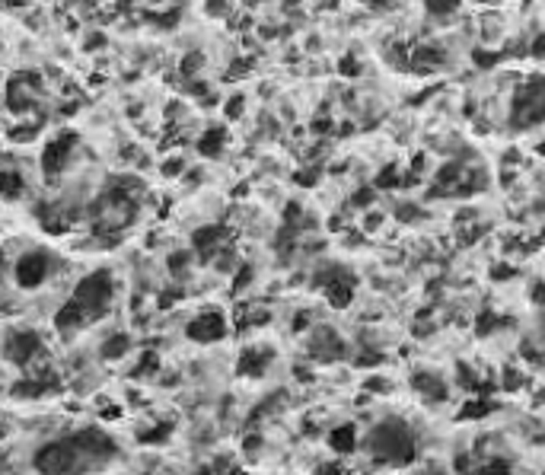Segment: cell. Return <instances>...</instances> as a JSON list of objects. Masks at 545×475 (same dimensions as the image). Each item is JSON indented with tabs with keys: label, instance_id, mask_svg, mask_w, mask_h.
Masks as SVG:
<instances>
[{
	"label": "cell",
	"instance_id": "6da1fadb",
	"mask_svg": "<svg viewBox=\"0 0 545 475\" xmlns=\"http://www.w3.org/2000/svg\"><path fill=\"white\" fill-rule=\"evenodd\" d=\"M115 300V281L108 271H93L74 287V293L61 303V309L55 313V329L61 335H74L96 325Z\"/></svg>",
	"mask_w": 545,
	"mask_h": 475
},
{
	"label": "cell",
	"instance_id": "7a4b0ae2",
	"mask_svg": "<svg viewBox=\"0 0 545 475\" xmlns=\"http://www.w3.org/2000/svg\"><path fill=\"white\" fill-rule=\"evenodd\" d=\"M361 450L376 466L402 469L418 459V437L402 418H383L361 437Z\"/></svg>",
	"mask_w": 545,
	"mask_h": 475
},
{
	"label": "cell",
	"instance_id": "3957f363",
	"mask_svg": "<svg viewBox=\"0 0 545 475\" xmlns=\"http://www.w3.org/2000/svg\"><path fill=\"white\" fill-rule=\"evenodd\" d=\"M539 125H545V77H529L510 99V128L529 131Z\"/></svg>",
	"mask_w": 545,
	"mask_h": 475
},
{
	"label": "cell",
	"instance_id": "277c9868",
	"mask_svg": "<svg viewBox=\"0 0 545 475\" xmlns=\"http://www.w3.org/2000/svg\"><path fill=\"white\" fill-rule=\"evenodd\" d=\"M32 466L39 472H51V475H64V472H80L83 469V456L74 447V440H51L41 443L32 456Z\"/></svg>",
	"mask_w": 545,
	"mask_h": 475
},
{
	"label": "cell",
	"instance_id": "5b68a950",
	"mask_svg": "<svg viewBox=\"0 0 545 475\" xmlns=\"http://www.w3.org/2000/svg\"><path fill=\"white\" fill-rule=\"evenodd\" d=\"M55 271V255L48 252H23L13 265V281H17L19 291H39L41 284L51 278Z\"/></svg>",
	"mask_w": 545,
	"mask_h": 475
},
{
	"label": "cell",
	"instance_id": "8992f818",
	"mask_svg": "<svg viewBox=\"0 0 545 475\" xmlns=\"http://www.w3.org/2000/svg\"><path fill=\"white\" fill-rule=\"evenodd\" d=\"M3 358H7L13 367H32L35 360L41 358V338L32 329L10 332L7 342H3Z\"/></svg>",
	"mask_w": 545,
	"mask_h": 475
},
{
	"label": "cell",
	"instance_id": "52a82bcc",
	"mask_svg": "<svg viewBox=\"0 0 545 475\" xmlns=\"http://www.w3.org/2000/svg\"><path fill=\"white\" fill-rule=\"evenodd\" d=\"M227 316H223L220 309H204L198 313L195 319H189L185 325V338L195 345H214V342H223L227 338Z\"/></svg>",
	"mask_w": 545,
	"mask_h": 475
},
{
	"label": "cell",
	"instance_id": "ba28073f",
	"mask_svg": "<svg viewBox=\"0 0 545 475\" xmlns=\"http://www.w3.org/2000/svg\"><path fill=\"white\" fill-rule=\"evenodd\" d=\"M77 157V134H55L48 144H45V153H41V173L48 175H61L67 166H70V159Z\"/></svg>",
	"mask_w": 545,
	"mask_h": 475
},
{
	"label": "cell",
	"instance_id": "9c48e42d",
	"mask_svg": "<svg viewBox=\"0 0 545 475\" xmlns=\"http://www.w3.org/2000/svg\"><path fill=\"white\" fill-rule=\"evenodd\" d=\"M70 440H74V447L80 450L83 463H106V459L115 456V440H112L106 431H96V427L70 434Z\"/></svg>",
	"mask_w": 545,
	"mask_h": 475
},
{
	"label": "cell",
	"instance_id": "30bf717a",
	"mask_svg": "<svg viewBox=\"0 0 545 475\" xmlns=\"http://www.w3.org/2000/svg\"><path fill=\"white\" fill-rule=\"evenodd\" d=\"M412 386H414V392L428 402H443L446 396H450V383H446L440 374H434V370H418V374L412 376Z\"/></svg>",
	"mask_w": 545,
	"mask_h": 475
},
{
	"label": "cell",
	"instance_id": "8fae6325",
	"mask_svg": "<svg viewBox=\"0 0 545 475\" xmlns=\"http://www.w3.org/2000/svg\"><path fill=\"white\" fill-rule=\"evenodd\" d=\"M329 447L332 453H338V456H351V453L361 450V431L357 425L345 421V425H335L329 431Z\"/></svg>",
	"mask_w": 545,
	"mask_h": 475
},
{
	"label": "cell",
	"instance_id": "7c38bea8",
	"mask_svg": "<svg viewBox=\"0 0 545 475\" xmlns=\"http://www.w3.org/2000/svg\"><path fill=\"white\" fill-rule=\"evenodd\" d=\"M26 195V175L19 169H0V198L19 201Z\"/></svg>",
	"mask_w": 545,
	"mask_h": 475
},
{
	"label": "cell",
	"instance_id": "4fadbf2b",
	"mask_svg": "<svg viewBox=\"0 0 545 475\" xmlns=\"http://www.w3.org/2000/svg\"><path fill=\"white\" fill-rule=\"evenodd\" d=\"M128 351H131V335L118 332V335H108L106 342L99 345V358L102 360H122Z\"/></svg>",
	"mask_w": 545,
	"mask_h": 475
},
{
	"label": "cell",
	"instance_id": "5bb4252c",
	"mask_svg": "<svg viewBox=\"0 0 545 475\" xmlns=\"http://www.w3.org/2000/svg\"><path fill=\"white\" fill-rule=\"evenodd\" d=\"M268 351H262V348H249L246 354L240 358V374L242 376H262L265 374V367H268Z\"/></svg>",
	"mask_w": 545,
	"mask_h": 475
},
{
	"label": "cell",
	"instance_id": "9a60e30c",
	"mask_svg": "<svg viewBox=\"0 0 545 475\" xmlns=\"http://www.w3.org/2000/svg\"><path fill=\"white\" fill-rule=\"evenodd\" d=\"M227 147V128H207L198 141L201 157H220V151Z\"/></svg>",
	"mask_w": 545,
	"mask_h": 475
},
{
	"label": "cell",
	"instance_id": "2e32d148",
	"mask_svg": "<svg viewBox=\"0 0 545 475\" xmlns=\"http://www.w3.org/2000/svg\"><path fill=\"white\" fill-rule=\"evenodd\" d=\"M463 10V0H424V13L434 19H453Z\"/></svg>",
	"mask_w": 545,
	"mask_h": 475
},
{
	"label": "cell",
	"instance_id": "e0dca14e",
	"mask_svg": "<svg viewBox=\"0 0 545 475\" xmlns=\"http://www.w3.org/2000/svg\"><path fill=\"white\" fill-rule=\"evenodd\" d=\"M491 409H495V402L491 399H485V396H475V399H469L463 405V421H469V418H485V415H491Z\"/></svg>",
	"mask_w": 545,
	"mask_h": 475
},
{
	"label": "cell",
	"instance_id": "ac0fdd59",
	"mask_svg": "<svg viewBox=\"0 0 545 475\" xmlns=\"http://www.w3.org/2000/svg\"><path fill=\"white\" fill-rule=\"evenodd\" d=\"M399 179H402V169H399L396 163H389V166L383 169L380 175H376V182H373V188H396Z\"/></svg>",
	"mask_w": 545,
	"mask_h": 475
},
{
	"label": "cell",
	"instance_id": "d6986e66",
	"mask_svg": "<svg viewBox=\"0 0 545 475\" xmlns=\"http://www.w3.org/2000/svg\"><path fill=\"white\" fill-rule=\"evenodd\" d=\"M198 67H204V55L201 51H191V55H185L179 64L182 77H189V80H195V74H198Z\"/></svg>",
	"mask_w": 545,
	"mask_h": 475
},
{
	"label": "cell",
	"instance_id": "ffe728a7",
	"mask_svg": "<svg viewBox=\"0 0 545 475\" xmlns=\"http://www.w3.org/2000/svg\"><path fill=\"white\" fill-rule=\"evenodd\" d=\"M191 259H195V252H189V249H185V252H175L173 259H169V271H173V278H179L182 271H185V268L191 265Z\"/></svg>",
	"mask_w": 545,
	"mask_h": 475
},
{
	"label": "cell",
	"instance_id": "44dd1931",
	"mask_svg": "<svg viewBox=\"0 0 545 475\" xmlns=\"http://www.w3.org/2000/svg\"><path fill=\"white\" fill-rule=\"evenodd\" d=\"M157 354H144V358H141V364H137V367H134L131 370V374L134 376H153V374H157V370H160V364H157Z\"/></svg>",
	"mask_w": 545,
	"mask_h": 475
},
{
	"label": "cell",
	"instance_id": "7402d4cb",
	"mask_svg": "<svg viewBox=\"0 0 545 475\" xmlns=\"http://www.w3.org/2000/svg\"><path fill=\"white\" fill-rule=\"evenodd\" d=\"M166 434H173V425H157V427H150V431L144 434L141 440H144V443H163V440H169Z\"/></svg>",
	"mask_w": 545,
	"mask_h": 475
},
{
	"label": "cell",
	"instance_id": "603a6c76",
	"mask_svg": "<svg viewBox=\"0 0 545 475\" xmlns=\"http://www.w3.org/2000/svg\"><path fill=\"white\" fill-rule=\"evenodd\" d=\"M185 173V159L182 157H169L163 163V175H169V179H173V175H182Z\"/></svg>",
	"mask_w": 545,
	"mask_h": 475
},
{
	"label": "cell",
	"instance_id": "cb8c5ba5",
	"mask_svg": "<svg viewBox=\"0 0 545 475\" xmlns=\"http://www.w3.org/2000/svg\"><path fill=\"white\" fill-rule=\"evenodd\" d=\"M529 55H533V58H545V32H539V35H536V42H533Z\"/></svg>",
	"mask_w": 545,
	"mask_h": 475
},
{
	"label": "cell",
	"instance_id": "d4e9b609",
	"mask_svg": "<svg viewBox=\"0 0 545 475\" xmlns=\"http://www.w3.org/2000/svg\"><path fill=\"white\" fill-rule=\"evenodd\" d=\"M533 303H536V307H545V284H536V287H533Z\"/></svg>",
	"mask_w": 545,
	"mask_h": 475
},
{
	"label": "cell",
	"instance_id": "484cf974",
	"mask_svg": "<svg viewBox=\"0 0 545 475\" xmlns=\"http://www.w3.org/2000/svg\"><path fill=\"white\" fill-rule=\"evenodd\" d=\"M242 112V99H233V102H227V115L230 118H236Z\"/></svg>",
	"mask_w": 545,
	"mask_h": 475
},
{
	"label": "cell",
	"instance_id": "4316f807",
	"mask_svg": "<svg viewBox=\"0 0 545 475\" xmlns=\"http://www.w3.org/2000/svg\"><path fill=\"white\" fill-rule=\"evenodd\" d=\"M341 74H357V64L351 58H345L341 61Z\"/></svg>",
	"mask_w": 545,
	"mask_h": 475
},
{
	"label": "cell",
	"instance_id": "83f0119b",
	"mask_svg": "<svg viewBox=\"0 0 545 475\" xmlns=\"http://www.w3.org/2000/svg\"><path fill=\"white\" fill-rule=\"evenodd\" d=\"M32 0H0V7H29Z\"/></svg>",
	"mask_w": 545,
	"mask_h": 475
},
{
	"label": "cell",
	"instance_id": "f1b7e54d",
	"mask_svg": "<svg viewBox=\"0 0 545 475\" xmlns=\"http://www.w3.org/2000/svg\"><path fill=\"white\" fill-rule=\"evenodd\" d=\"M475 3H485V7H497L501 0H475Z\"/></svg>",
	"mask_w": 545,
	"mask_h": 475
},
{
	"label": "cell",
	"instance_id": "f546056e",
	"mask_svg": "<svg viewBox=\"0 0 545 475\" xmlns=\"http://www.w3.org/2000/svg\"><path fill=\"white\" fill-rule=\"evenodd\" d=\"M150 3H157V7H160V3H166V0H150Z\"/></svg>",
	"mask_w": 545,
	"mask_h": 475
}]
</instances>
